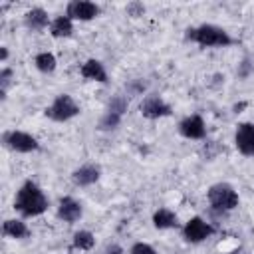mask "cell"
Segmentation results:
<instances>
[{"instance_id":"cell-1","label":"cell","mask_w":254,"mask_h":254,"mask_svg":"<svg viewBox=\"0 0 254 254\" xmlns=\"http://www.w3.org/2000/svg\"><path fill=\"white\" fill-rule=\"evenodd\" d=\"M14 206L24 216H38V214H42L48 208V198H46V194L42 192V189L36 183L26 181L20 187L18 194H16Z\"/></svg>"},{"instance_id":"cell-2","label":"cell","mask_w":254,"mask_h":254,"mask_svg":"<svg viewBox=\"0 0 254 254\" xmlns=\"http://www.w3.org/2000/svg\"><path fill=\"white\" fill-rule=\"evenodd\" d=\"M190 40L198 42L200 46H230L232 44V38L218 26H212V24H204L200 28H192L189 30L187 34Z\"/></svg>"},{"instance_id":"cell-3","label":"cell","mask_w":254,"mask_h":254,"mask_svg":"<svg viewBox=\"0 0 254 254\" xmlns=\"http://www.w3.org/2000/svg\"><path fill=\"white\" fill-rule=\"evenodd\" d=\"M79 113V107L77 103L67 95V93H62L54 99V103L46 109V115L54 121H67L71 117H75Z\"/></svg>"},{"instance_id":"cell-4","label":"cell","mask_w":254,"mask_h":254,"mask_svg":"<svg viewBox=\"0 0 254 254\" xmlns=\"http://www.w3.org/2000/svg\"><path fill=\"white\" fill-rule=\"evenodd\" d=\"M208 200L214 208H220V210H232L234 206H238V194L230 185H224V183L210 187Z\"/></svg>"},{"instance_id":"cell-5","label":"cell","mask_w":254,"mask_h":254,"mask_svg":"<svg viewBox=\"0 0 254 254\" xmlns=\"http://www.w3.org/2000/svg\"><path fill=\"white\" fill-rule=\"evenodd\" d=\"M2 141L6 147L14 149V151H20V153H30V151H36L38 149V141L24 133V131H8L2 135Z\"/></svg>"},{"instance_id":"cell-6","label":"cell","mask_w":254,"mask_h":254,"mask_svg":"<svg viewBox=\"0 0 254 254\" xmlns=\"http://www.w3.org/2000/svg\"><path fill=\"white\" fill-rule=\"evenodd\" d=\"M99 14V6L87 0H73L67 4V18L69 20H91Z\"/></svg>"},{"instance_id":"cell-7","label":"cell","mask_w":254,"mask_h":254,"mask_svg":"<svg viewBox=\"0 0 254 254\" xmlns=\"http://www.w3.org/2000/svg\"><path fill=\"white\" fill-rule=\"evenodd\" d=\"M185 238L189 240V242H200V240H204L206 236H210L212 232H214V228L208 224V222H204L202 218H198V216H194V218H190L187 224H185Z\"/></svg>"},{"instance_id":"cell-8","label":"cell","mask_w":254,"mask_h":254,"mask_svg":"<svg viewBox=\"0 0 254 254\" xmlns=\"http://www.w3.org/2000/svg\"><path fill=\"white\" fill-rule=\"evenodd\" d=\"M141 113L149 119H157V117L171 115V107L159 95H147L141 103Z\"/></svg>"},{"instance_id":"cell-9","label":"cell","mask_w":254,"mask_h":254,"mask_svg":"<svg viewBox=\"0 0 254 254\" xmlns=\"http://www.w3.org/2000/svg\"><path fill=\"white\" fill-rule=\"evenodd\" d=\"M236 147L242 155H254V123H240L238 125Z\"/></svg>"},{"instance_id":"cell-10","label":"cell","mask_w":254,"mask_h":254,"mask_svg":"<svg viewBox=\"0 0 254 254\" xmlns=\"http://www.w3.org/2000/svg\"><path fill=\"white\" fill-rule=\"evenodd\" d=\"M179 131L189 139H202L204 137V121L198 115H190L179 123Z\"/></svg>"},{"instance_id":"cell-11","label":"cell","mask_w":254,"mask_h":254,"mask_svg":"<svg viewBox=\"0 0 254 254\" xmlns=\"http://www.w3.org/2000/svg\"><path fill=\"white\" fill-rule=\"evenodd\" d=\"M60 218H64L65 222H75L81 216V204L77 200H73L71 196H65L60 200V208H58Z\"/></svg>"},{"instance_id":"cell-12","label":"cell","mask_w":254,"mask_h":254,"mask_svg":"<svg viewBox=\"0 0 254 254\" xmlns=\"http://www.w3.org/2000/svg\"><path fill=\"white\" fill-rule=\"evenodd\" d=\"M97 179H99V169L93 167V165H83V167H79V169L73 173V183L79 185V187L93 185Z\"/></svg>"},{"instance_id":"cell-13","label":"cell","mask_w":254,"mask_h":254,"mask_svg":"<svg viewBox=\"0 0 254 254\" xmlns=\"http://www.w3.org/2000/svg\"><path fill=\"white\" fill-rule=\"evenodd\" d=\"M81 75H83V77H87V79L101 81V83H105V81H107V73H105L103 65H101L97 60H87V62L81 65Z\"/></svg>"},{"instance_id":"cell-14","label":"cell","mask_w":254,"mask_h":254,"mask_svg":"<svg viewBox=\"0 0 254 254\" xmlns=\"http://www.w3.org/2000/svg\"><path fill=\"white\" fill-rule=\"evenodd\" d=\"M26 24H28V28H32V30H44V28L48 26V14H46V10H42V8H32V10L26 14Z\"/></svg>"},{"instance_id":"cell-15","label":"cell","mask_w":254,"mask_h":254,"mask_svg":"<svg viewBox=\"0 0 254 254\" xmlns=\"http://www.w3.org/2000/svg\"><path fill=\"white\" fill-rule=\"evenodd\" d=\"M50 32L54 38H65L73 32V26H71V20L67 16H60L56 18L52 24H50Z\"/></svg>"},{"instance_id":"cell-16","label":"cell","mask_w":254,"mask_h":254,"mask_svg":"<svg viewBox=\"0 0 254 254\" xmlns=\"http://www.w3.org/2000/svg\"><path fill=\"white\" fill-rule=\"evenodd\" d=\"M2 232L10 238H24L28 236V228L22 220H16V218H10V220H4L2 224Z\"/></svg>"},{"instance_id":"cell-17","label":"cell","mask_w":254,"mask_h":254,"mask_svg":"<svg viewBox=\"0 0 254 254\" xmlns=\"http://www.w3.org/2000/svg\"><path fill=\"white\" fill-rule=\"evenodd\" d=\"M153 224L157 228H171V226L177 224V216H175V212H171L167 208H161L153 214Z\"/></svg>"},{"instance_id":"cell-18","label":"cell","mask_w":254,"mask_h":254,"mask_svg":"<svg viewBox=\"0 0 254 254\" xmlns=\"http://www.w3.org/2000/svg\"><path fill=\"white\" fill-rule=\"evenodd\" d=\"M34 64H36V67H38L40 71H46V73L56 69V58H54V54H50V52L38 54L36 60H34Z\"/></svg>"},{"instance_id":"cell-19","label":"cell","mask_w":254,"mask_h":254,"mask_svg":"<svg viewBox=\"0 0 254 254\" xmlns=\"http://www.w3.org/2000/svg\"><path fill=\"white\" fill-rule=\"evenodd\" d=\"M93 244H95V238H93V234H91L89 230H79V232H75V236H73V248L89 250V248H93Z\"/></svg>"},{"instance_id":"cell-20","label":"cell","mask_w":254,"mask_h":254,"mask_svg":"<svg viewBox=\"0 0 254 254\" xmlns=\"http://www.w3.org/2000/svg\"><path fill=\"white\" fill-rule=\"evenodd\" d=\"M119 119H121V115H117V113H113V111H107V113L101 117L99 127H101V129H113V127H117Z\"/></svg>"},{"instance_id":"cell-21","label":"cell","mask_w":254,"mask_h":254,"mask_svg":"<svg viewBox=\"0 0 254 254\" xmlns=\"http://www.w3.org/2000/svg\"><path fill=\"white\" fill-rule=\"evenodd\" d=\"M125 109H127V101H125L123 97H113V99L109 101V111H113V113H117V115H123Z\"/></svg>"},{"instance_id":"cell-22","label":"cell","mask_w":254,"mask_h":254,"mask_svg":"<svg viewBox=\"0 0 254 254\" xmlns=\"http://www.w3.org/2000/svg\"><path fill=\"white\" fill-rule=\"evenodd\" d=\"M131 254H157L149 244H145V242H137L133 248H131Z\"/></svg>"},{"instance_id":"cell-23","label":"cell","mask_w":254,"mask_h":254,"mask_svg":"<svg viewBox=\"0 0 254 254\" xmlns=\"http://www.w3.org/2000/svg\"><path fill=\"white\" fill-rule=\"evenodd\" d=\"M127 12H129L131 16H143V12H145V6H143V4H137V2H133V4H129V6H127Z\"/></svg>"},{"instance_id":"cell-24","label":"cell","mask_w":254,"mask_h":254,"mask_svg":"<svg viewBox=\"0 0 254 254\" xmlns=\"http://www.w3.org/2000/svg\"><path fill=\"white\" fill-rule=\"evenodd\" d=\"M10 75H12V69H2V73H0V83H2V95H4V89H6V85H8V81H10Z\"/></svg>"},{"instance_id":"cell-25","label":"cell","mask_w":254,"mask_h":254,"mask_svg":"<svg viewBox=\"0 0 254 254\" xmlns=\"http://www.w3.org/2000/svg\"><path fill=\"white\" fill-rule=\"evenodd\" d=\"M121 252H123V250H121L117 244H113V246H109V248H107V254H121Z\"/></svg>"},{"instance_id":"cell-26","label":"cell","mask_w":254,"mask_h":254,"mask_svg":"<svg viewBox=\"0 0 254 254\" xmlns=\"http://www.w3.org/2000/svg\"><path fill=\"white\" fill-rule=\"evenodd\" d=\"M0 56H2V60H6V58H8V50H6V48H2V54H0Z\"/></svg>"}]
</instances>
